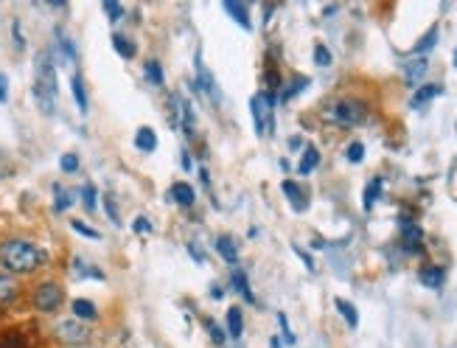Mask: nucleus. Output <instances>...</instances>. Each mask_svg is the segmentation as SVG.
<instances>
[{
	"label": "nucleus",
	"mask_w": 457,
	"mask_h": 348,
	"mask_svg": "<svg viewBox=\"0 0 457 348\" xmlns=\"http://www.w3.org/2000/svg\"><path fill=\"white\" fill-rule=\"evenodd\" d=\"M382 186H384V180H382V177H373V183L365 189V211L373 208V203H376L379 194H382Z\"/></svg>",
	"instance_id": "nucleus-24"
},
{
	"label": "nucleus",
	"mask_w": 457,
	"mask_h": 348,
	"mask_svg": "<svg viewBox=\"0 0 457 348\" xmlns=\"http://www.w3.org/2000/svg\"><path fill=\"white\" fill-rule=\"evenodd\" d=\"M421 242H423L421 228H418L412 219H401V245H404L409 253H415V250H421Z\"/></svg>",
	"instance_id": "nucleus-7"
},
{
	"label": "nucleus",
	"mask_w": 457,
	"mask_h": 348,
	"mask_svg": "<svg viewBox=\"0 0 457 348\" xmlns=\"http://www.w3.org/2000/svg\"><path fill=\"white\" fill-rule=\"evenodd\" d=\"M362 157H365V146H362L359 140L351 143V146H348V160H351V163H362Z\"/></svg>",
	"instance_id": "nucleus-29"
},
{
	"label": "nucleus",
	"mask_w": 457,
	"mask_h": 348,
	"mask_svg": "<svg viewBox=\"0 0 457 348\" xmlns=\"http://www.w3.org/2000/svg\"><path fill=\"white\" fill-rule=\"evenodd\" d=\"M210 298H216V300H219V298H222V289H219V287H213V289H210Z\"/></svg>",
	"instance_id": "nucleus-42"
},
{
	"label": "nucleus",
	"mask_w": 457,
	"mask_h": 348,
	"mask_svg": "<svg viewBox=\"0 0 457 348\" xmlns=\"http://www.w3.org/2000/svg\"><path fill=\"white\" fill-rule=\"evenodd\" d=\"M435 40H437V29L432 26V29L426 31V37L412 48V54H426V51H432V48H435Z\"/></svg>",
	"instance_id": "nucleus-25"
},
{
	"label": "nucleus",
	"mask_w": 457,
	"mask_h": 348,
	"mask_svg": "<svg viewBox=\"0 0 457 348\" xmlns=\"http://www.w3.org/2000/svg\"><path fill=\"white\" fill-rule=\"evenodd\" d=\"M216 250L222 253V259H224L227 264H236V261H239V250H236V245H233L231 236H219V239H216Z\"/></svg>",
	"instance_id": "nucleus-11"
},
{
	"label": "nucleus",
	"mask_w": 457,
	"mask_h": 348,
	"mask_svg": "<svg viewBox=\"0 0 457 348\" xmlns=\"http://www.w3.org/2000/svg\"><path fill=\"white\" fill-rule=\"evenodd\" d=\"M82 197H85V208H87V211H96V189H93L90 183L85 186V191H82Z\"/></svg>",
	"instance_id": "nucleus-31"
},
{
	"label": "nucleus",
	"mask_w": 457,
	"mask_h": 348,
	"mask_svg": "<svg viewBox=\"0 0 457 348\" xmlns=\"http://www.w3.org/2000/svg\"><path fill=\"white\" fill-rule=\"evenodd\" d=\"M284 194L292 200V205H295V211H303L306 208V197H303V191H300V186L298 183H292V180H284Z\"/></svg>",
	"instance_id": "nucleus-15"
},
{
	"label": "nucleus",
	"mask_w": 457,
	"mask_h": 348,
	"mask_svg": "<svg viewBox=\"0 0 457 348\" xmlns=\"http://www.w3.org/2000/svg\"><path fill=\"white\" fill-rule=\"evenodd\" d=\"M273 104H275L273 93H259V96H253V101H250L259 135H270V132H273Z\"/></svg>",
	"instance_id": "nucleus-4"
},
{
	"label": "nucleus",
	"mask_w": 457,
	"mask_h": 348,
	"mask_svg": "<svg viewBox=\"0 0 457 348\" xmlns=\"http://www.w3.org/2000/svg\"><path fill=\"white\" fill-rule=\"evenodd\" d=\"M73 231H76V233H82V236H90V239H99V233H96L93 228H87L85 222H79V219H73Z\"/></svg>",
	"instance_id": "nucleus-36"
},
{
	"label": "nucleus",
	"mask_w": 457,
	"mask_h": 348,
	"mask_svg": "<svg viewBox=\"0 0 457 348\" xmlns=\"http://www.w3.org/2000/svg\"><path fill=\"white\" fill-rule=\"evenodd\" d=\"M0 348H23V342H20V334H17V331H9V334H6V340L0 342Z\"/></svg>",
	"instance_id": "nucleus-33"
},
{
	"label": "nucleus",
	"mask_w": 457,
	"mask_h": 348,
	"mask_svg": "<svg viewBox=\"0 0 457 348\" xmlns=\"http://www.w3.org/2000/svg\"><path fill=\"white\" fill-rule=\"evenodd\" d=\"M365 115H368L365 104H362V101H354V99L337 101V104H334V107L326 113V118H328V121L342 124V126H356V124H362V121H365Z\"/></svg>",
	"instance_id": "nucleus-3"
},
{
	"label": "nucleus",
	"mask_w": 457,
	"mask_h": 348,
	"mask_svg": "<svg viewBox=\"0 0 457 348\" xmlns=\"http://www.w3.org/2000/svg\"><path fill=\"white\" fill-rule=\"evenodd\" d=\"M233 284H236V289L245 295L247 303H256V295H253V289H250V284H247V275H245L242 270H233Z\"/></svg>",
	"instance_id": "nucleus-20"
},
{
	"label": "nucleus",
	"mask_w": 457,
	"mask_h": 348,
	"mask_svg": "<svg viewBox=\"0 0 457 348\" xmlns=\"http://www.w3.org/2000/svg\"><path fill=\"white\" fill-rule=\"evenodd\" d=\"M113 45H115V51H118L124 59H132V57L138 54L135 43H132L129 37H124V34H115V37H113Z\"/></svg>",
	"instance_id": "nucleus-19"
},
{
	"label": "nucleus",
	"mask_w": 457,
	"mask_h": 348,
	"mask_svg": "<svg viewBox=\"0 0 457 348\" xmlns=\"http://www.w3.org/2000/svg\"><path fill=\"white\" fill-rule=\"evenodd\" d=\"M440 93H443L440 85H423V87H418L415 96L409 99V107H412V110H421V107H426L432 99H437Z\"/></svg>",
	"instance_id": "nucleus-8"
},
{
	"label": "nucleus",
	"mask_w": 457,
	"mask_h": 348,
	"mask_svg": "<svg viewBox=\"0 0 457 348\" xmlns=\"http://www.w3.org/2000/svg\"><path fill=\"white\" fill-rule=\"evenodd\" d=\"M0 261H3V267L12 273H34L43 264V253L31 242L12 239L0 247Z\"/></svg>",
	"instance_id": "nucleus-2"
},
{
	"label": "nucleus",
	"mask_w": 457,
	"mask_h": 348,
	"mask_svg": "<svg viewBox=\"0 0 457 348\" xmlns=\"http://www.w3.org/2000/svg\"><path fill=\"white\" fill-rule=\"evenodd\" d=\"M245 328V317H242V309H227V331H231V337H239Z\"/></svg>",
	"instance_id": "nucleus-18"
},
{
	"label": "nucleus",
	"mask_w": 457,
	"mask_h": 348,
	"mask_svg": "<svg viewBox=\"0 0 457 348\" xmlns=\"http://www.w3.org/2000/svg\"><path fill=\"white\" fill-rule=\"evenodd\" d=\"M71 87H73V96H76L79 110H82V113H87V93H85V82H82V76H79V73L71 79Z\"/></svg>",
	"instance_id": "nucleus-23"
},
{
	"label": "nucleus",
	"mask_w": 457,
	"mask_h": 348,
	"mask_svg": "<svg viewBox=\"0 0 457 348\" xmlns=\"http://www.w3.org/2000/svg\"><path fill=\"white\" fill-rule=\"evenodd\" d=\"M34 303H37L40 312H54V309H59V303H62V289H59L57 284H43V287L34 292Z\"/></svg>",
	"instance_id": "nucleus-5"
},
{
	"label": "nucleus",
	"mask_w": 457,
	"mask_h": 348,
	"mask_svg": "<svg viewBox=\"0 0 457 348\" xmlns=\"http://www.w3.org/2000/svg\"><path fill=\"white\" fill-rule=\"evenodd\" d=\"M146 79H149L152 85H163V68H160L157 62H149V65H146Z\"/></svg>",
	"instance_id": "nucleus-27"
},
{
	"label": "nucleus",
	"mask_w": 457,
	"mask_h": 348,
	"mask_svg": "<svg viewBox=\"0 0 457 348\" xmlns=\"http://www.w3.org/2000/svg\"><path fill=\"white\" fill-rule=\"evenodd\" d=\"M454 65H457V54H454Z\"/></svg>",
	"instance_id": "nucleus-43"
},
{
	"label": "nucleus",
	"mask_w": 457,
	"mask_h": 348,
	"mask_svg": "<svg viewBox=\"0 0 457 348\" xmlns=\"http://www.w3.org/2000/svg\"><path fill=\"white\" fill-rule=\"evenodd\" d=\"M334 306L340 309V314L345 317V323H348L351 328H356V326H359V314H356V306H354V303H348V300L337 298V300H334Z\"/></svg>",
	"instance_id": "nucleus-17"
},
{
	"label": "nucleus",
	"mask_w": 457,
	"mask_h": 348,
	"mask_svg": "<svg viewBox=\"0 0 457 348\" xmlns=\"http://www.w3.org/2000/svg\"><path fill=\"white\" fill-rule=\"evenodd\" d=\"M188 250H191V256H194V259H196V261H202V253H199V247H194V245H191V247H188Z\"/></svg>",
	"instance_id": "nucleus-41"
},
{
	"label": "nucleus",
	"mask_w": 457,
	"mask_h": 348,
	"mask_svg": "<svg viewBox=\"0 0 457 348\" xmlns=\"http://www.w3.org/2000/svg\"><path fill=\"white\" fill-rule=\"evenodd\" d=\"M79 168V157L76 154H62V171H76Z\"/></svg>",
	"instance_id": "nucleus-35"
},
{
	"label": "nucleus",
	"mask_w": 457,
	"mask_h": 348,
	"mask_svg": "<svg viewBox=\"0 0 457 348\" xmlns=\"http://www.w3.org/2000/svg\"><path fill=\"white\" fill-rule=\"evenodd\" d=\"M6 96H9V79L0 73V101H6Z\"/></svg>",
	"instance_id": "nucleus-39"
},
{
	"label": "nucleus",
	"mask_w": 457,
	"mask_h": 348,
	"mask_svg": "<svg viewBox=\"0 0 457 348\" xmlns=\"http://www.w3.org/2000/svg\"><path fill=\"white\" fill-rule=\"evenodd\" d=\"M168 200H174L177 205H194L196 194H194V189H191L188 183H174V186L168 189Z\"/></svg>",
	"instance_id": "nucleus-10"
},
{
	"label": "nucleus",
	"mask_w": 457,
	"mask_h": 348,
	"mask_svg": "<svg viewBox=\"0 0 457 348\" xmlns=\"http://www.w3.org/2000/svg\"><path fill=\"white\" fill-rule=\"evenodd\" d=\"M135 146H138L140 152H154V149H157V135H154V129L140 126L138 135H135Z\"/></svg>",
	"instance_id": "nucleus-12"
},
{
	"label": "nucleus",
	"mask_w": 457,
	"mask_h": 348,
	"mask_svg": "<svg viewBox=\"0 0 457 348\" xmlns=\"http://www.w3.org/2000/svg\"><path fill=\"white\" fill-rule=\"evenodd\" d=\"M418 281H421L423 287H429V289H440V284H443V270H440V267H423V270L418 273Z\"/></svg>",
	"instance_id": "nucleus-13"
},
{
	"label": "nucleus",
	"mask_w": 457,
	"mask_h": 348,
	"mask_svg": "<svg viewBox=\"0 0 457 348\" xmlns=\"http://www.w3.org/2000/svg\"><path fill=\"white\" fill-rule=\"evenodd\" d=\"M306 85H309V79H303V76H298V79H295V85H292V87H289V90L284 93V99H292V96H295V93H300V90H303Z\"/></svg>",
	"instance_id": "nucleus-34"
},
{
	"label": "nucleus",
	"mask_w": 457,
	"mask_h": 348,
	"mask_svg": "<svg viewBox=\"0 0 457 348\" xmlns=\"http://www.w3.org/2000/svg\"><path fill=\"white\" fill-rule=\"evenodd\" d=\"M15 295H17V284L12 278H6V275H0V306H6Z\"/></svg>",
	"instance_id": "nucleus-22"
},
{
	"label": "nucleus",
	"mask_w": 457,
	"mask_h": 348,
	"mask_svg": "<svg viewBox=\"0 0 457 348\" xmlns=\"http://www.w3.org/2000/svg\"><path fill=\"white\" fill-rule=\"evenodd\" d=\"M314 65H317V68H328V65H331V51H328L323 43L314 45Z\"/></svg>",
	"instance_id": "nucleus-26"
},
{
	"label": "nucleus",
	"mask_w": 457,
	"mask_h": 348,
	"mask_svg": "<svg viewBox=\"0 0 457 348\" xmlns=\"http://www.w3.org/2000/svg\"><path fill=\"white\" fill-rule=\"evenodd\" d=\"M71 203H73V200H71V194H68L65 189H59V186H57V205H54V208H57V211H65Z\"/></svg>",
	"instance_id": "nucleus-30"
},
{
	"label": "nucleus",
	"mask_w": 457,
	"mask_h": 348,
	"mask_svg": "<svg viewBox=\"0 0 457 348\" xmlns=\"http://www.w3.org/2000/svg\"><path fill=\"white\" fill-rule=\"evenodd\" d=\"M224 12L231 15L236 23H242V29H253V23H250V17H247V3H224Z\"/></svg>",
	"instance_id": "nucleus-14"
},
{
	"label": "nucleus",
	"mask_w": 457,
	"mask_h": 348,
	"mask_svg": "<svg viewBox=\"0 0 457 348\" xmlns=\"http://www.w3.org/2000/svg\"><path fill=\"white\" fill-rule=\"evenodd\" d=\"M73 314L76 317H82V320H96L99 317V312H96V306L90 303V300H73Z\"/></svg>",
	"instance_id": "nucleus-21"
},
{
	"label": "nucleus",
	"mask_w": 457,
	"mask_h": 348,
	"mask_svg": "<svg viewBox=\"0 0 457 348\" xmlns=\"http://www.w3.org/2000/svg\"><path fill=\"white\" fill-rule=\"evenodd\" d=\"M57 334H59V340L68 342V345H85V342L90 340V331H87L82 323H76V320H65V323H59Z\"/></svg>",
	"instance_id": "nucleus-6"
},
{
	"label": "nucleus",
	"mask_w": 457,
	"mask_h": 348,
	"mask_svg": "<svg viewBox=\"0 0 457 348\" xmlns=\"http://www.w3.org/2000/svg\"><path fill=\"white\" fill-rule=\"evenodd\" d=\"M205 326H208V331H210V340H213L216 345H222V342H224V331H222L213 320H205Z\"/></svg>",
	"instance_id": "nucleus-32"
},
{
	"label": "nucleus",
	"mask_w": 457,
	"mask_h": 348,
	"mask_svg": "<svg viewBox=\"0 0 457 348\" xmlns=\"http://www.w3.org/2000/svg\"><path fill=\"white\" fill-rule=\"evenodd\" d=\"M135 231H138V233H149V231H152V222H149L146 217H138V219H135Z\"/></svg>",
	"instance_id": "nucleus-38"
},
{
	"label": "nucleus",
	"mask_w": 457,
	"mask_h": 348,
	"mask_svg": "<svg viewBox=\"0 0 457 348\" xmlns=\"http://www.w3.org/2000/svg\"><path fill=\"white\" fill-rule=\"evenodd\" d=\"M104 208H107V214H110V219L118 225L121 219H118V208H115V203H113V197H104Z\"/></svg>",
	"instance_id": "nucleus-37"
},
{
	"label": "nucleus",
	"mask_w": 457,
	"mask_h": 348,
	"mask_svg": "<svg viewBox=\"0 0 457 348\" xmlns=\"http://www.w3.org/2000/svg\"><path fill=\"white\" fill-rule=\"evenodd\" d=\"M317 163H320V152H317L314 146H306V152H303V157H300L298 171H300V174H309V171H314V168H317Z\"/></svg>",
	"instance_id": "nucleus-16"
},
{
	"label": "nucleus",
	"mask_w": 457,
	"mask_h": 348,
	"mask_svg": "<svg viewBox=\"0 0 457 348\" xmlns=\"http://www.w3.org/2000/svg\"><path fill=\"white\" fill-rule=\"evenodd\" d=\"M426 68H429V62H426V57H415V59H409V62H404V76H407V82H409V85H418V82L423 79V73H426Z\"/></svg>",
	"instance_id": "nucleus-9"
},
{
	"label": "nucleus",
	"mask_w": 457,
	"mask_h": 348,
	"mask_svg": "<svg viewBox=\"0 0 457 348\" xmlns=\"http://www.w3.org/2000/svg\"><path fill=\"white\" fill-rule=\"evenodd\" d=\"M101 9L107 12V17H110L113 23H118V20H121V15H124V6H121V3H113V0H107V3H104Z\"/></svg>",
	"instance_id": "nucleus-28"
},
{
	"label": "nucleus",
	"mask_w": 457,
	"mask_h": 348,
	"mask_svg": "<svg viewBox=\"0 0 457 348\" xmlns=\"http://www.w3.org/2000/svg\"><path fill=\"white\" fill-rule=\"evenodd\" d=\"M267 85H270L273 90L281 85V79H278V73H275V71H267Z\"/></svg>",
	"instance_id": "nucleus-40"
},
{
	"label": "nucleus",
	"mask_w": 457,
	"mask_h": 348,
	"mask_svg": "<svg viewBox=\"0 0 457 348\" xmlns=\"http://www.w3.org/2000/svg\"><path fill=\"white\" fill-rule=\"evenodd\" d=\"M34 99L45 115L54 113L57 104V71L51 62V54L43 51L37 54V68H34Z\"/></svg>",
	"instance_id": "nucleus-1"
}]
</instances>
